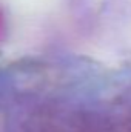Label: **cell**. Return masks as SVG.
<instances>
[{"mask_svg":"<svg viewBox=\"0 0 131 132\" xmlns=\"http://www.w3.org/2000/svg\"><path fill=\"white\" fill-rule=\"evenodd\" d=\"M46 132H131L130 117H102L100 114L74 115L66 120H51Z\"/></svg>","mask_w":131,"mask_h":132,"instance_id":"1","label":"cell"},{"mask_svg":"<svg viewBox=\"0 0 131 132\" xmlns=\"http://www.w3.org/2000/svg\"><path fill=\"white\" fill-rule=\"evenodd\" d=\"M5 32H6V22H5V14H3V11L0 9V42L3 40Z\"/></svg>","mask_w":131,"mask_h":132,"instance_id":"2","label":"cell"}]
</instances>
